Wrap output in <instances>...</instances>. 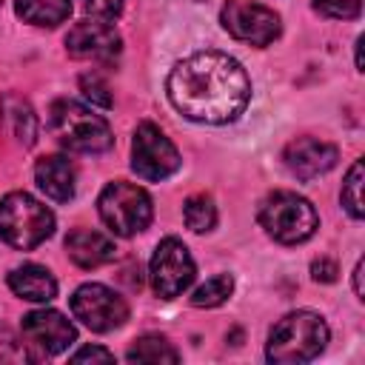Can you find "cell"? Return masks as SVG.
Here are the masks:
<instances>
[{"mask_svg": "<svg viewBox=\"0 0 365 365\" xmlns=\"http://www.w3.org/2000/svg\"><path fill=\"white\" fill-rule=\"evenodd\" d=\"M168 100L194 123H231L251 100V80L245 68L225 51H194L168 74Z\"/></svg>", "mask_w": 365, "mask_h": 365, "instance_id": "6da1fadb", "label": "cell"}, {"mask_svg": "<svg viewBox=\"0 0 365 365\" xmlns=\"http://www.w3.org/2000/svg\"><path fill=\"white\" fill-rule=\"evenodd\" d=\"M48 131L74 154H103L114 145L108 123L74 100H54L48 108Z\"/></svg>", "mask_w": 365, "mask_h": 365, "instance_id": "7a4b0ae2", "label": "cell"}, {"mask_svg": "<svg viewBox=\"0 0 365 365\" xmlns=\"http://www.w3.org/2000/svg\"><path fill=\"white\" fill-rule=\"evenodd\" d=\"M328 342V325L314 311H291L285 314L268 336L265 356L268 362H311Z\"/></svg>", "mask_w": 365, "mask_h": 365, "instance_id": "3957f363", "label": "cell"}, {"mask_svg": "<svg viewBox=\"0 0 365 365\" xmlns=\"http://www.w3.org/2000/svg\"><path fill=\"white\" fill-rule=\"evenodd\" d=\"M54 231V214L26 191L0 200V240L17 251H31Z\"/></svg>", "mask_w": 365, "mask_h": 365, "instance_id": "277c9868", "label": "cell"}, {"mask_svg": "<svg viewBox=\"0 0 365 365\" xmlns=\"http://www.w3.org/2000/svg\"><path fill=\"white\" fill-rule=\"evenodd\" d=\"M259 225L282 245H297L314 237L319 217L314 205L294 191H274L259 202Z\"/></svg>", "mask_w": 365, "mask_h": 365, "instance_id": "5b68a950", "label": "cell"}, {"mask_svg": "<svg viewBox=\"0 0 365 365\" xmlns=\"http://www.w3.org/2000/svg\"><path fill=\"white\" fill-rule=\"evenodd\" d=\"M100 220L111 228V234L117 237H134L140 234L148 222H151V197L145 194V188L125 182V180H114L103 188L100 200Z\"/></svg>", "mask_w": 365, "mask_h": 365, "instance_id": "8992f818", "label": "cell"}, {"mask_svg": "<svg viewBox=\"0 0 365 365\" xmlns=\"http://www.w3.org/2000/svg\"><path fill=\"white\" fill-rule=\"evenodd\" d=\"M194 274H197V265H194L185 242L177 237L160 240V245L154 248L151 265H148L154 294L163 299H174L194 282Z\"/></svg>", "mask_w": 365, "mask_h": 365, "instance_id": "52a82bcc", "label": "cell"}, {"mask_svg": "<svg viewBox=\"0 0 365 365\" xmlns=\"http://www.w3.org/2000/svg\"><path fill=\"white\" fill-rule=\"evenodd\" d=\"M222 29L248 46H268L279 37V14L257 0H228L220 11Z\"/></svg>", "mask_w": 365, "mask_h": 365, "instance_id": "ba28073f", "label": "cell"}, {"mask_svg": "<svg viewBox=\"0 0 365 365\" xmlns=\"http://www.w3.org/2000/svg\"><path fill=\"white\" fill-rule=\"evenodd\" d=\"M20 339L26 345L31 362H40V359H48V356L66 351L77 339V331L60 311L40 308V311H31L23 317Z\"/></svg>", "mask_w": 365, "mask_h": 365, "instance_id": "9c48e42d", "label": "cell"}, {"mask_svg": "<svg viewBox=\"0 0 365 365\" xmlns=\"http://www.w3.org/2000/svg\"><path fill=\"white\" fill-rule=\"evenodd\" d=\"M131 168L137 171V177L151 182H160L180 168V154L174 143L154 123L137 125L134 143H131Z\"/></svg>", "mask_w": 365, "mask_h": 365, "instance_id": "30bf717a", "label": "cell"}, {"mask_svg": "<svg viewBox=\"0 0 365 365\" xmlns=\"http://www.w3.org/2000/svg\"><path fill=\"white\" fill-rule=\"evenodd\" d=\"M71 314L86 328H91L97 334H106V331L120 328L128 319V305L111 288H106L100 282H86L71 297Z\"/></svg>", "mask_w": 365, "mask_h": 365, "instance_id": "8fae6325", "label": "cell"}, {"mask_svg": "<svg viewBox=\"0 0 365 365\" xmlns=\"http://www.w3.org/2000/svg\"><path fill=\"white\" fill-rule=\"evenodd\" d=\"M66 48L77 60H114L123 48V40L106 20H83L68 29Z\"/></svg>", "mask_w": 365, "mask_h": 365, "instance_id": "7c38bea8", "label": "cell"}, {"mask_svg": "<svg viewBox=\"0 0 365 365\" xmlns=\"http://www.w3.org/2000/svg\"><path fill=\"white\" fill-rule=\"evenodd\" d=\"M336 157H339L336 145H331L325 140H314V137L291 140L285 145V154H282L288 171L299 180H314V177L331 171L336 165Z\"/></svg>", "mask_w": 365, "mask_h": 365, "instance_id": "4fadbf2b", "label": "cell"}, {"mask_svg": "<svg viewBox=\"0 0 365 365\" xmlns=\"http://www.w3.org/2000/svg\"><path fill=\"white\" fill-rule=\"evenodd\" d=\"M66 251H68V257H71L80 268H100V265L111 262L114 254H117L114 242H111L106 234L91 231V228H77V231H71V234L66 237Z\"/></svg>", "mask_w": 365, "mask_h": 365, "instance_id": "5bb4252c", "label": "cell"}, {"mask_svg": "<svg viewBox=\"0 0 365 365\" xmlns=\"http://www.w3.org/2000/svg\"><path fill=\"white\" fill-rule=\"evenodd\" d=\"M34 180L40 191L54 202H68L74 197V165L60 154L40 157L34 165Z\"/></svg>", "mask_w": 365, "mask_h": 365, "instance_id": "9a60e30c", "label": "cell"}, {"mask_svg": "<svg viewBox=\"0 0 365 365\" xmlns=\"http://www.w3.org/2000/svg\"><path fill=\"white\" fill-rule=\"evenodd\" d=\"M9 288L29 302H51L57 297V279L48 268L26 262L9 274Z\"/></svg>", "mask_w": 365, "mask_h": 365, "instance_id": "2e32d148", "label": "cell"}, {"mask_svg": "<svg viewBox=\"0 0 365 365\" xmlns=\"http://www.w3.org/2000/svg\"><path fill=\"white\" fill-rule=\"evenodd\" d=\"M3 120L9 123L11 137H14L23 148H29V145L34 143V137H37V117H34V111H31V106H29L26 100L9 94V97L3 100Z\"/></svg>", "mask_w": 365, "mask_h": 365, "instance_id": "e0dca14e", "label": "cell"}, {"mask_svg": "<svg viewBox=\"0 0 365 365\" xmlns=\"http://www.w3.org/2000/svg\"><path fill=\"white\" fill-rule=\"evenodd\" d=\"M17 14L26 23L54 29L68 20L71 14V0H17Z\"/></svg>", "mask_w": 365, "mask_h": 365, "instance_id": "ac0fdd59", "label": "cell"}, {"mask_svg": "<svg viewBox=\"0 0 365 365\" xmlns=\"http://www.w3.org/2000/svg\"><path fill=\"white\" fill-rule=\"evenodd\" d=\"M125 359H128V362H151V365H157V362H177L180 354L174 351V345H171L165 336L145 334V336L134 339V345L128 348Z\"/></svg>", "mask_w": 365, "mask_h": 365, "instance_id": "d6986e66", "label": "cell"}, {"mask_svg": "<svg viewBox=\"0 0 365 365\" xmlns=\"http://www.w3.org/2000/svg\"><path fill=\"white\" fill-rule=\"evenodd\" d=\"M182 220H185V225H188L191 231H197V234L211 231V228L217 225V205H214V200H211L208 194H194V197H188L185 205H182Z\"/></svg>", "mask_w": 365, "mask_h": 365, "instance_id": "ffe728a7", "label": "cell"}, {"mask_svg": "<svg viewBox=\"0 0 365 365\" xmlns=\"http://www.w3.org/2000/svg\"><path fill=\"white\" fill-rule=\"evenodd\" d=\"M231 291H234V277L231 274H217V277L205 279L191 294V305L194 308H217L231 297Z\"/></svg>", "mask_w": 365, "mask_h": 365, "instance_id": "44dd1931", "label": "cell"}, {"mask_svg": "<svg viewBox=\"0 0 365 365\" xmlns=\"http://www.w3.org/2000/svg\"><path fill=\"white\" fill-rule=\"evenodd\" d=\"M342 205L354 220H362V160H354V165L348 168V177L342 182Z\"/></svg>", "mask_w": 365, "mask_h": 365, "instance_id": "7402d4cb", "label": "cell"}, {"mask_svg": "<svg viewBox=\"0 0 365 365\" xmlns=\"http://www.w3.org/2000/svg\"><path fill=\"white\" fill-rule=\"evenodd\" d=\"M0 362H9V365H17V362H31L23 339L14 336V331L0 322Z\"/></svg>", "mask_w": 365, "mask_h": 365, "instance_id": "603a6c76", "label": "cell"}, {"mask_svg": "<svg viewBox=\"0 0 365 365\" xmlns=\"http://www.w3.org/2000/svg\"><path fill=\"white\" fill-rule=\"evenodd\" d=\"M314 9L334 20H354L362 11V0H314Z\"/></svg>", "mask_w": 365, "mask_h": 365, "instance_id": "cb8c5ba5", "label": "cell"}, {"mask_svg": "<svg viewBox=\"0 0 365 365\" xmlns=\"http://www.w3.org/2000/svg\"><path fill=\"white\" fill-rule=\"evenodd\" d=\"M80 88H83V94L91 100V103H97V106H103V108H111V94H108V86L97 77V74H83L80 77Z\"/></svg>", "mask_w": 365, "mask_h": 365, "instance_id": "d4e9b609", "label": "cell"}, {"mask_svg": "<svg viewBox=\"0 0 365 365\" xmlns=\"http://www.w3.org/2000/svg\"><path fill=\"white\" fill-rule=\"evenodd\" d=\"M80 6L100 20H114L123 11V0H80Z\"/></svg>", "mask_w": 365, "mask_h": 365, "instance_id": "484cf974", "label": "cell"}, {"mask_svg": "<svg viewBox=\"0 0 365 365\" xmlns=\"http://www.w3.org/2000/svg\"><path fill=\"white\" fill-rule=\"evenodd\" d=\"M311 274H314V279L317 282H334L336 279V262L334 259H328V257H319V259H314V265H311Z\"/></svg>", "mask_w": 365, "mask_h": 365, "instance_id": "4316f807", "label": "cell"}, {"mask_svg": "<svg viewBox=\"0 0 365 365\" xmlns=\"http://www.w3.org/2000/svg\"><path fill=\"white\" fill-rule=\"evenodd\" d=\"M86 359H103V362H111L114 354L106 351V348H97V345H86V348H80V351L71 354V362H86Z\"/></svg>", "mask_w": 365, "mask_h": 365, "instance_id": "83f0119b", "label": "cell"}, {"mask_svg": "<svg viewBox=\"0 0 365 365\" xmlns=\"http://www.w3.org/2000/svg\"><path fill=\"white\" fill-rule=\"evenodd\" d=\"M362 268H365V262L359 259L356 268H354V294H356V299H365V291H362Z\"/></svg>", "mask_w": 365, "mask_h": 365, "instance_id": "f1b7e54d", "label": "cell"}]
</instances>
